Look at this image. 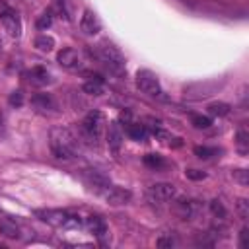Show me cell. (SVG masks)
I'll list each match as a JSON object with an SVG mask.
<instances>
[{
    "instance_id": "10",
    "label": "cell",
    "mask_w": 249,
    "mask_h": 249,
    "mask_svg": "<svg viewBox=\"0 0 249 249\" xmlns=\"http://www.w3.org/2000/svg\"><path fill=\"white\" fill-rule=\"evenodd\" d=\"M56 60H58V64H60L62 68H66V70H78V68L82 66L80 54H78L74 49H62V51H58Z\"/></svg>"
},
{
    "instance_id": "30",
    "label": "cell",
    "mask_w": 249,
    "mask_h": 249,
    "mask_svg": "<svg viewBox=\"0 0 249 249\" xmlns=\"http://www.w3.org/2000/svg\"><path fill=\"white\" fill-rule=\"evenodd\" d=\"M175 243H177V241L171 237V233H169V235H161V237L156 241V245H158V247H173Z\"/></svg>"
},
{
    "instance_id": "27",
    "label": "cell",
    "mask_w": 249,
    "mask_h": 249,
    "mask_svg": "<svg viewBox=\"0 0 249 249\" xmlns=\"http://www.w3.org/2000/svg\"><path fill=\"white\" fill-rule=\"evenodd\" d=\"M231 177H233V181H237L243 187L249 183V171H245V169H233L231 171Z\"/></svg>"
},
{
    "instance_id": "13",
    "label": "cell",
    "mask_w": 249,
    "mask_h": 249,
    "mask_svg": "<svg viewBox=\"0 0 249 249\" xmlns=\"http://www.w3.org/2000/svg\"><path fill=\"white\" fill-rule=\"evenodd\" d=\"M27 80H29L31 86L41 88V86L51 84L53 78H51V72H49L47 68H43V66H33V68L27 72Z\"/></svg>"
},
{
    "instance_id": "16",
    "label": "cell",
    "mask_w": 249,
    "mask_h": 249,
    "mask_svg": "<svg viewBox=\"0 0 249 249\" xmlns=\"http://www.w3.org/2000/svg\"><path fill=\"white\" fill-rule=\"evenodd\" d=\"M198 202L196 200H179L177 204H175V212L183 218V220H191L196 212H198Z\"/></svg>"
},
{
    "instance_id": "32",
    "label": "cell",
    "mask_w": 249,
    "mask_h": 249,
    "mask_svg": "<svg viewBox=\"0 0 249 249\" xmlns=\"http://www.w3.org/2000/svg\"><path fill=\"white\" fill-rule=\"evenodd\" d=\"M8 101H10V105L19 107V105L23 103V95H21V91H12L10 97H8Z\"/></svg>"
},
{
    "instance_id": "28",
    "label": "cell",
    "mask_w": 249,
    "mask_h": 249,
    "mask_svg": "<svg viewBox=\"0 0 249 249\" xmlns=\"http://www.w3.org/2000/svg\"><path fill=\"white\" fill-rule=\"evenodd\" d=\"M237 212H239V218L241 220H247L249 218V202L245 198H239L237 200Z\"/></svg>"
},
{
    "instance_id": "4",
    "label": "cell",
    "mask_w": 249,
    "mask_h": 249,
    "mask_svg": "<svg viewBox=\"0 0 249 249\" xmlns=\"http://www.w3.org/2000/svg\"><path fill=\"white\" fill-rule=\"evenodd\" d=\"M95 54H97V58H99L101 62H105L111 70H115V72H123V70H124V56H123V53H121L113 43H109V41L97 43Z\"/></svg>"
},
{
    "instance_id": "19",
    "label": "cell",
    "mask_w": 249,
    "mask_h": 249,
    "mask_svg": "<svg viewBox=\"0 0 249 249\" xmlns=\"http://www.w3.org/2000/svg\"><path fill=\"white\" fill-rule=\"evenodd\" d=\"M82 89L86 91V93H89V95H101L103 93V78L101 76H91L84 86H82Z\"/></svg>"
},
{
    "instance_id": "5",
    "label": "cell",
    "mask_w": 249,
    "mask_h": 249,
    "mask_svg": "<svg viewBox=\"0 0 249 249\" xmlns=\"http://www.w3.org/2000/svg\"><path fill=\"white\" fill-rule=\"evenodd\" d=\"M136 86L140 88V91H144L148 95H160L161 93L160 82H158L156 74L150 70H138L136 72Z\"/></svg>"
},
{
    "instance_id": "2",
    "label": "cell",
    "mask_w": 249,
    "mask_h": 249,
    "mask_svg": "<svg viewBox=\"0 0 249 249\" xmlns=\"http://www.w3.org/2000/svg\"><path fill=\"white\" fill-rule=\"evenodd\" d=\"M103 124H105L103 113L97 111V109L89 111V113L84 117L82 124H80V138H82L84 142H88V144H95V142L99 140V136H101Z\"/></svg>"
},
{
    "instance_id": "34",
    "label": "cell",
    "mask_w": 249,
    "mask_h": 249,
    "mask_svg": "<svg viewBox=\"0 0 249 249\" xmlns=\"http://www.w3.org/2000/svg\"><path fill=\"white\" fill-rule=\"evenodd\" d=\"M247 237H249V230H247V228H243V230H241V233H239V247H247V245H249Z\"/></svg>"
},
{
    "instance_id": "26",
    "label": "cell",
    "mask_w": 249,
    "mask_h": 249,
    "mask_svg": "<svg viewBox=\"0 0 249 249\" xmlns=\"http://www.w3.org/2000/svg\"><path fill=\"white\" fill-rule=\"evenodd\" d=\"M191 121H193V124L196 128H208L212 124V119L210 117H204V115H193Z\"/></svg>"
},
{
    "instance_id": "23",
    "label": "cell",
    "mask_w": 249,
    "mask_h": 249,
    "mask_svg": "<svg viewBox=\"0 0 249 249\" xmlns=\"http://www.w3.org/2000/svg\"><path fill=\"white\" fill-rule=\"evenodd\" d=\"M210 210H212V214L216 216V218H226L228 216V210H226V206L218 200V198H214V200H210Z\"/></svg>"
},
{
    "instance_id": "7",
    "label": "cell",
    "mask_w": 249,
    "mask_h": 249,
    "mask_svg": "<svg viewBox=\"0 0 249 249\" xmlns=\"http://www.w3.org/2000/svg\"><path fill=\"white\" fill-rule=\"evenodd\" d=\"M177 195V189L171 185V183H156L148 189V196L154 200V202H167V200H173Z\"/></svg>"
},
{
    "instance_id": "12",
    "label": "cell",
    "mask_w": 249,
    "mask_h": 249,
    "mask_svg": "<svg viewBox=\"0 0 249 249\" xmlns=\"http://www.w3.org/2000/svg\"><path fill=\"white\" fill-rule=\"evenodd\" d=\"M132 193L124 187H111L105 191V200L111 204V206H121V204H126L130 200Z\"/></svg>"
},
{
    "instance_id": "15",
    "label": "cell",
    "mask_w": 249,
    "mask_h": 249,
    "mask_svg": "<svg viewBox=\"0 0 249 249\" xmlns=\"http://www.w3.org/2000/svg\"><path fill=\"white\" fill-rule=\"evenodd\" d=\"M107 144L109 148L117 154L121 150V144H123V130H121V124L119 123H109L107 126Z\"/></svg>"
},
{
    "instance_id": "24",
    "label": "cell",
    "mask_w": 249,
    "mask_h": 249,
    "mask_svg": "<svg viewBox=\"0 0 249 249\" xmlns=\"http://www.w3.org/2000/svg\"><path fill=\"white\" fill-rule=\"evenodd\" d=\"M195 154H196L200 160H210L212 156L218 154V150H216V148H208V146H196V148H195Z\"/></svg>"
},
{
    "instance_id": "25",
    "label": "cell",
    "mask_w": 249,
    "mask_h": 249,
    "mask_svg": "<svg viewBox=\"0 0 249 249\" xmlns=\"http://www.w3.org/2000/svg\"><path fill=\"white\" fill-rule=\"evenodd\" d=\"M144 163H146L148 167H152V169H160V167L165 165L163 160H161L160 156H156V154H148V156L144 158Z\"/></svg>"
},
{
    "instance_id": "1",
    "label": "cell",
    "mask_w": 249,
    "mask_h": 249,
    "mask_svg": "<svg viewBox=\"0 0 249 249\" xmlns=\"http://www.w3.org/2000/svg\"><path fill=\"white\" fill-rule=\"evenodd\" d=\"M49 144H51V150H53L54 158H60V160H74L76 156H80V140H78L68 128L54 126V128L51 130Z\"/></svg>"
},
{
    "instance_id": "3",
    "label": "cell",
    "mask_w": 249,
    "mask_h": 249,
    "mask_svg": "<svg viewBox=\"0 0 249 249\" xmlns=\"http://www.w3.org/2000/svg\"><path fill=\"white\" fill-rule=\"evenodd\" d=\"M35 216L54 228H80V218L66 210H53V208L35 210Z\"/></svg>"
},
{
    "instance_id": "29",
    "label": "cell",
    "mask_w": 249,
    "mask_h": 249,
    "mask_svg": "<svg viewBox=\"0 0 249 249\" xmlns=\"http://www.w3.org/2000/svg\"><path fill=\"white\" fill-rule=\"evenodd\" d=\"M51 23H53V16H51V14H43V16L37 19V27H39V29H47V27H51Z\"/></svg>"
},
{
    "instance_id": "17",
    "label": "cell",
    "mask_w": 249,
    "mask_h": 249,
    "mask_svg": "<svg viewBox=\"0 0 249 249\" xmlns=\"http://www.w3.org/2000/svg\"><path fill=\"white\" fill-rule=\"evenodd\" d=\"M86 228L97 237H103L107 233V224L101 216H88L86 218Z\"/></svg>"
},
{
    "instance_id": "31",
    "label": "cell",
    "mask_w": 249,
    "mask_h": 249,
    "mask_svg": "<svg viewBox=\"0 0 249 249\" xmlns=\"http://www.w3.org/2000/svg\"><path fill=\"white\" fill-rule=\"evenodd\" d=\"M185 175H187L189 179H193V181H202V179L206 177V173H204V171H198V169H187Z\"/></svg>"
},
{
    "instance_id": "18",
    "label": "cell",
    "mask_w": 249,
    "mask_h": 249,
    "mask_svg": "<svg viewBox=\"0 0 249 249\" xmlns=\"http://www.w3.org/2000/svg\"><path fill=\"white\" fill-rule=\"evenodd\" d=\"M0 233L8 239H18L19 237V228L10 218H0Z\"/></svg>"
},
{
    "instance_id": "11",
    "label": "cell",
    "mask_w": 249,
    "mask_h": 249,
    "mask_svg": "<svg viewBox=\"0 0 249 249\" xmlns=\"http://www.w3.org/2000/svg\"><path fill=\"white\" fill-rule=\"evenodd\" d=\"M31 105L41 113H56L58 105L51 93H37L31 97Z\"/></svg>"
},
{
    "instance_id": "33",
    "label": "cell",
    "mask_w": 249,
    "mask_h": 249,
    "mask_svg": "<svg viewBox=\"0 0 249 249\" xmlns=\"http://www.w3.org/2000/svg\"><path fill=\"white\" fill-rule=\"evenodd\" d=\"M247 138H249V136H247V132H245V130H239V132H237V144H239L241 148H245V146L249 144V140H247Z\"/></svg>"
},
{
    "instance_id": "22",
    "label": "cell",
    "mask_w": 249,
    "mask_h": 249,
    "mask_svg": "<svg viewBox=\"0 0 249 249\" xmlns=\"http://www.w3.org/2000/svg\"><path fill=\"white\" fill-rule=\"evenodd\" d=\"M208 113H210V115L224 117V115H228V113H230V105H228V103H222V101L210 103V105H208Z\"/></svg>"
},
{
    "instance_id": "9",
    "label": "cell",
    "mask_w": 249,
    "mask_h": 249,
    "mask_svg": "<svg viewBox=\"0 0 249 249\" xmlns=\"http://www.w3.org/2000/svg\"><path fill=\"white\" fill-rule=\"evenodd\" d=\"M0 21H2L4 29L8 31V35L19 37V33H21V21H19V18H18L12 10H4V12L0 14Z\"/></svg>"
},
{
    "instance_id": "20",
    "label": "cell",
    "mask_w": 249,
    "mask_h": 249,
    "mask_svg": "<svg viewBox=\"0 0 249 249\" xmlns=\"http://www.w3.org/2000/svg\"><path fill=\"white\" fill-rule=\"evenodd\" d=\"M126 134H128L132 140H136V142H142V140L148 138L146 126H144V124H138V123H128V124H126Z\"/></svg>"
},
{
    "instance_id": "6",
    "label": "cell",
    "mask_w": 249,
    "mask_h": 249,
    "mask_svg": "<svg viewBox=\"0 0 249 249\" xmlns=\"http://www.w3.org/2000/svg\"><path fill=\"white\" fill-rule=\"evenodd\" d=\"M220 86H222V84H218V82L193 84V86L185 88V97H187V99H204V97H210L212 93H216V89H218Z\"/></svg>"
},
{
    "instance_id": "14",
    "label": "cell",
    "mask_w": 249,
    "mask_h": 249,
    "mask_svg": "<svg viewBox=\"0 0 249 249\" xmlns=\"http://www.w3.org/2000/svg\"><path fill=\"white\" fill-rule=\"evenodd\" d=\"M99 27H101V23H99L97 16H95L91 10H84V16H82V19H80V29H82L86 35H93V33L99 31Z\"/></svg>"
},
{
    "instance_id": "8",
    "label": "cell",
    "mask_w": 249,
    "mask_h": 249,
    "mask_svg": "<svg viewBox=\"0 0 249 249\" xmlns=\"http://www.w3.org/2000/svg\"><path fill=\"white\" fill-rule=\"evenodd\" d=\"M84 181H86V185H88L91 191H95V193H101V191L109 189V179H107L105 175H101L99 171H95V169H86Z\"/></svg>"
},
{
    "instance_id": "21",
    "label": "cell",
    "mask_w": 249,
    "mask_h": 249,
    "mask_svg": "<svg viewBox=\"0 0 249 249\" xmlns=\"http://www.w3.org/2000/svg\"><path fill=\"white\" fill-rule=\"evenodd\" d=\"M35 47H37L39 51H43V53H49V51H53V47H54V39H53L51 35H39V37L35 39Z\"/></svg>"
}]
</instances>
